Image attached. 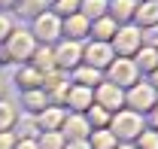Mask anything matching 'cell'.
<instances>
[{
    "label": "cell",
    "instance_id": "1",
    "mask_svg": "<svg viewBox=\"0 0 158 149\" xmlns=\"http://www.w3.org/2000/svg\"><path fill=\"white\" fill-rule=\"evenodd\" d=\"M106 128L113 131V137H116L118 143H134L140 134H143V128H146V122H143V116L134 110H128V107H122L118 113H113L110 116V125Z\"/></svg>",
    "mask_w": 158,
    "mask_h": 149
},
{
    "label": "cell",
    "instance_id": "2",
    "mask_svg": "<svg viewBox=\"0 0 158 149\" xmlns=\"http://www.w3.org/2000/svg\"><path fill=\"white\" fill-rule=\"evenodd\" d=\"M34 49H37L34 34H27V31H12V34L6 37V52H3V61H31Z\"/></svg>",
    "mask_w": 158,
    "mask_h": 149
},
{
    "label": "cell",
    "instance_id": "3",
    "mask_svg": "<svg viewBox=\"0 0 158 149\" xmlns=\"http://www.w3.org/2000/svg\"><path fill=\"white\" fill-rule=\"evenodd\" d=\"M106 82H113L118 88H131L134 82H140V70L134 58H113V64L106 67Z\"/></svg>",
    "mask_w": 158,
    "mask_h": 149
},
{
    "label": "cell",
    "instance_id": "4",
    "mask_svg": "<svg viewBox=\"0 0 158 149\" xmlns=\"http://www.w3.org/2000/svg\"><path fill=\"white\" fill-rule=\"evenodd\" d=\"M158 100V92L149 85V82H134L131 88H125V107L134 113H149L152 110V104Z\"/></svg>",
    "mask_w": 158,
    "mask_h": 149
},
{
    "label": "cell",
    "instance_id": "5",
    "mask_svg": "<svg viewBox=\"0 0 158 149\" xmlns=\"http://www.w3.org/2000/svg\"><path fill=\"white\" fill-rule=\"evenodd\" d=\"M116 58H134L137 49L143 46V31L140 28H116V37L110 40Z\"/></svg>",
    "mask_w": 158,
    "mask_h": 149
},
{
    "label": "cell",
    "instance_id": "6",
    "mask_svg": "<svg viewBox=\"0 0 158 149\" xmlns=\"http://www.w3.org/2000/svg\"><path fill=\"white\" fill-rule=\"evenodd\" d=\"M94 104L113 116V113H118L125 107V88H118L113 82H98L94 85Z\"/></svg>",
    "mask_w": 158,
    "mask_h": 149
},
{
    "label": "cell",
    "instance_id": "7",
    "mask_svg": "<svg viewBox=\"0 0 158 149\" xmlns=\"http://www.w3.org/2000/svg\"><path fill=\"white\" fill-rule=\"evenodd\" d=\"M113 46L110 43H88L85 49H82V64L85 67H94V70H106L110 64H113Z\"/></svg>",
    "mask_w": 158,
    "mask_h": 149
},
{
    "label": "cell",
    "instance_id": "8",
    "mask_svg": "<svg viewBox=\"0 0 158 149\" xmlns=\"http://www.w3.org/2000/svg\"><path fill=\"white\" fill-rule=\"evenodd\" d=\"M52 55H55V70H76L82 64V49L73 40H64L58 49H52Z\"/></svg>",
    "mask_w": 158,
    "mask_h": 149
},
{
    "label": "cell",
    "instance_id": "9",
    "mask_svg": "<svg viewBox=\"0 0 158 149\" xmlns=\"http://www.w3.org/2000/svg\"><path fill=\"white\" fill-rule=\"evenodd\" d=\"M61 134H64V140H88L91 125H88L85 113H67L61 122Z\"/></svg>",
    "mask_w": 158,
    "mask_h": 149
},
{
    "label": "cell",
    "instance_id": "10",
    "mask_svg": "<svg viewBox=\"0 0 158 149\" xmlns=\"http://www.w3.org/2000/svg\"><path fill=\"white\" fill-rule=\"evenodd\" d=\"M61 34V19L55 12H40L37 21H34V40H43L46 46Z\"/></svg>",
    "mask_w": 158,
    "mask_h": 149
},
{
    "label": "cell",
    "instance_id": "11",
    "mask_svg": "<svg viewBox=\"0 0 158 149\" xmlns=\"http://www.w3.org/2000/svg\"><path fill=\"white\" fill-rule=\"evenodd\" d=\"M64 104L70 107V113H85L94 104V88H85V85H70Z\"/></svg>",
    "mask_w": 158,
    "mask_h": 149
},
{
    "label": "cell",
    "instance_id": "12",
    "mask_svg": "<svg viewBox=\"0 0 158 149\" xmlns=\"http://www.w3.org/2000/svg\"><path fill=\"white\" fill-rule=\"evenodd\" d=\"M64 116H67V110H64V107L49 104L46 110H40V113H37V125H40V131H61Z\"/></svg>",
    "mask_w": 158,
    "mask_h": 149
},
{
    "label": "cell",
    "instance_id": "13",
    "mask_svg": "<svg viewBox=\"0 0 158 149\" xmlns=\"http://www.w3.org/2000/svg\"><path fill=\"white\" fill-rule=\"evenodd\" d=\"M31 67L37 70V73H52L55 70V55H52V49L49 46H37L34 49V55H31Z\"/></svg>",
    "mask_w": 158,
    "mask_h": 149
},
{
    "label": "cell",
    "instance_id": "14",
    "mask_svg": "<svg viewBox=\"0 0 158 149\" xmlns=\"http://www.w3.org/2000/svg\"><path fill=\"white\" fill-rule=\"evenodd\" d=\"M88 28H91L88 19H82L79 12H76V15H67V21H61V34H67V40H73V43H76L79 37H85Z\"/></svg>",
    "mask_w": 158,
    "mask_h": 149
},
{
    "label": "cell",
    "instance_id": "15",
    "mask_svg": "<svg viewBox=\"0 0 158 149\" xmlns=\"http://www.w3.org/2000/svg\"><path fill=\"white\" fill-rule=\"evenodd\" d=\"M134 64H137V70H143V73L149 76L158 67V49H152V46H140L137 55H134Z\"/></svg>",
    "mask_w": 158,
    "mask_h": 149
},
{
    "label": "cell",
    "instance_id": "16",
    "mask_svg": "<svg viewBox=\"0 0 158 149\" xmlns=\"http://www.w3.org/2000/svg\"><path fill=\"white\" fill-rule=\"evenodd\" d=\"M21 104H24L27 113H40L49 107V97H46L43 88H31V92H21Z\"/></svg>",
    "mask_w": 158,
    "mask_h": 149
},
{
    "label": "cell",
    "instance_id": "17",
    "mask_svg": "<svg viewBox=\"0 0 158 149\" xmlns=\"http://www.w3.org/2000/svg\"><path fill=\"white\" fill-rule=\"evenodd\" d=\"M88 31H91L94 43H110V40L116 37V21L103 15V19H98V21H94V28H88Z\"/></svg>",
    "mask_w": 158,
    "mask_h": 149
},
{
    "label": "cell",
    "instance_id": "18",
    "mask_svg": "<svg viewBox=\"0 0 158 149\" xmlns=\"http://www.w3.org/2000/svg\"><path fill=\"white\" fill-rule=\"evenodd\" d=\"M15 82H19L21 92H31V88H40V85H43V73H37V70L27 64V67H21L19 73H15Z\"/></svg>",
    "mask_w": 158,
    "mask_h": 149
},
{
    "label": "cell",
    "instance_id": "19",
    "mask_svg": "<svg viewBox=\"0 0 158 149\" xmlns=\"http://www.w3.org/2000/svg\"><path fill=\"white\" fill-rule=\"evenodd\" d=\"M98 82H100V70H94V67H85V64H79L76 70H73V85L94 88Z\"/></svg>",
    "mask_w": 158,
    "mask_h": 149
},
{
    "label": "cell",
    "instance_id": "20",
    "mask_svg": "<svg viewBox=\"0 0 158 149\" xmlns=\"http://www.w3.org/2000/svg\"><path fill=\"white\" fill-rule=\"evenodd\" d=\"M88 146L91 149H116L118 140L113 137L110 128H100V131H91V134H88Z\"/></svg>",
    "mask_w": 158,
    "mask_h": 149
},
{
    "label": "cell",
    "instance_id": "21",
    "mask_svg": "<svg viewBox=\"0 0 158 149\" xmlns=\"http://www.w3.org/2000/svg\"><path fill=\"white\" fill-rule=\"evenodd\" d=\"M137 21L143 24V28H152V24H158V0H146L143 6H137Z\"/></svg>",
    "mask_w": 158,
    "mask_h": 149
},
{
    "label": "cell",
    "instance_id": "22",
    "mask_svg": "<svg viewBox=\"0 0 158 149\" xmlns=\"http://www.w3.org/2000/svg\"><path fill=\"white\" fill-rule=\"evenodd\" d=\"M85 119H88V125H91V131H100L110 125V113L103 110V107H98V104H91L88 110H85Z\"/></svg>",
    "mask_w": 158,
    "mask_h": 149
},
{
    "label": "cell",
    "instance_id": "23",
    "mask_svg": "<svg viewBox=\"0 0 158 149\" xmlns=\"http://www.w3.org/2000/svg\"><path fill=\"white\" fill-rule=\"evenodd\" d=\"M79 9H82V12H79V15H82V19H103V12H106V3H103V0H82V3H79Z\"/></svg>",
    "mask_w": 158,
    "mask_h": 149
},
{
    "label": "cell",
    "instance_id": "24",
    "mask_svg": "<svg viewBox=\"0 0 158 149\" xmlns=\"http://www.w3.org/2000/svg\"><path fill=\"white\" fill-rule=\"evenodd\" d=\"M64 143H67V140H64L61 131H43L40 140H37L40 149H64Z\"/></svg>",
    "mask_w": 158,
    "mask_h": 149
},
{
    "label": "cell",
    "instance_id": "25",
    "mask_svg": "<svg viewBox=\"0 0 158 149\" xmlns=\"http://www.w3.org/2000/svg\"><path fill=\"white\" fill-rule=\"evenodd\" d=\"M15 119H19L15 107H12L9 100H3V97H0V131H12Z\"/></svg>",
    "mask_w": 158,
    "mask_h": 149
},
{
    "label": "cell",
    "instance_id": "26",
    "mask_svg": "<svg viewBox=\"0 0 158 149\" xmlns=\"http://www.w3.org/2000/svg\"><path fill=\"white\" fill-rule=\"evenodd\" d=\"M134 12H137V6H134V0H116L113 3V21H131L134 19Z\"/></svg>",
    "mask_w": 158,
    "mask_h": 149
},
{
    "label": "cell",
    "instance_id": "27",
    "mask_svg": "<svg viewBox=\"0 0 158 149\" xmlns=\"http://www.w3.org/2000/svg\"><path fill=\"white\" fill-rule=\"evenodd\" d=\"M134 146L137 149H158V131L155 128H143V134L134 140Z\"/></svg>",
    "mask_w": 158,
    "mask_h": 149
},
{
    "label": "cell",
    "instance_id": "28",
    "mask_svg": "<svg viewBox=\"0 0 158 149\" xmlns=\"http://www.w3.org/2000/svg\"><path fill=\"white\" fill-rule=\"evenodd\" d=\"M79 3H82V0H55V15H64V19H67V15H76L79 12Z\"/></svg>",
    "mask_w": 158,
    "mask_h": 149
},
{
    "label": "cell",
    "instance_id": "29",
    "mask_svg": "<svg viewBox=\"0 0 158 149\" xmlns=\"http://www.w3.org/2000/svg\"><path fill=\"white\" fill-rule=\"evenodd\" d=\"M21 12H27V15H37L40 9H46V0H19Z\"/></svg>",
    "mask_w": 158,
    "mask_h": 149
},
{
    "label": "cell",
    "instance_id": "30",
    "mask_svg": "<svg viewBox=\"0 0 158 149\" xmlns=\"http://www.w3.org/2000/svg\"><path fill=\"white\" fill-rule=\"evenodd\" d=\"M15 140H19V137H15L12 131H0V149H12Z\"/></svg>",
    "mask_w": 158,
    "mask_h": 149
},
{
    "label": "cell",
    "instance_id": "31",
    "mask_svg": "<svg viewBox=\"0 0 158 149\" xmlns=\"http://www.w3.org/2000/svg\"><path fill=\"white\" fill-rule=\"evenodd\" d=\"M143 40H146V46H152V49H158V24H152L146 34H143Z\"/></svg>",
    "mask_w": 158,
    "mask_h": 149
},
{
    "label": "cell",
    "instance_id": "32",
    "mask_svg": "<svg viewBox=\"0 0 158 149\" xmlns=\"http://www.w3.org/2000/svg\"><path fill=\"white\" fill-rule=\"evenodd\" d=\"M9 34H12V21L6 19V15H0V40H6Z\"/></svg>",
    "mask_w": 158,
    "mask_h": 149
},
{
    "label": "cell",
    "instance_id": "33",
    "mask_svg": "<svg viewBox=\"0 0 158 149\" xmlns=\"http://www.w3.org/2000/svg\"><path fill=\"white\" fill-rule=\"evenodd\" d=\"M146 119H149V128H155V131H158V100L152 104V110L146 113Z\"/></svg>",
    "mask_w": 158,
    "mask_h": 149
},
{
    "label": "cell",
    "instance_id": "34",
    "mask_svg": "<svg viewBox=\"0 0 158 149\" xmlns=\"http://www.w3.org/2000/svg\"><path fill=\"white\" fill-rule=\"evenodd\" d=\"M64 149H91V146H88V140H67Z\"/></svg>",
    "mask_w": 158,
    "mask_h": 149
},
{
    "label": "cell",
    "instance_id": "35",
    "mask_svg": "<svg viewBox=\"0 0 158 149\" xmlns=\"http://www.w3.org/2000/svg\"><path fill=\"white\" fill-rule=\"evenodd\" d=\"M12 149H40V146H37V140H15Z\"/></svg>",
    "mask_w": 158,
    "mask_h": 149
},
{
    "label": "cell",
    "instance_id": "36",
    "mask_svg": "<svg viewBox=\"0 0 158 149\" xmlns=\"http://www.w3.org/2000/svg\"><path fill=\"white\" fill-rule=\"evenodd\" d=\"M149 85H152V88H155V92H158V67H155V70H152V73H149Z\"/></svg>",
    "mask_w": 158,
    "mask_h": 149
},
{
    "label": "cell",
    "instance_id": "37",
    "mask_svg": "<svg viewBox=\"0 0 158 149\" xmlns=\"http://www.w3.org/2000/svg\"><path fill=\"white\" fill-rule=\"evenodd\" d=\"M116 149H137V146H134V143H118Z\"/></svg>",
    "mask_w": 158,
    "mask_h": 149
},
{
    "label": "cell",
    "instance_id": "38",
    "mask_svg": "<svg viewBox=\"0 0 158 149\" xmlns=\"http://www.w3.org/2000/svg\"><path fill=\"white\" fill-rule=\"evenodd\" d=\"M9 3H12V0H0V6H9Z\"/></svg>",
    "mask_w": 158,
    "mask_h": 149
},
{
    "label": "cell",
    "instance_id": "39",
    "mask_svg": "<svg viewBox=\"0 0 158 149\" xmlns=\"http://www.w3.org/2000/svg\"><path fill=\"white\" fill-rule=\"evenodd\" d=\"M0 97H3V82H0Z\"/></svg>",
    "mask_w": 158,
    "mask_h": 149
}]
</instances>
